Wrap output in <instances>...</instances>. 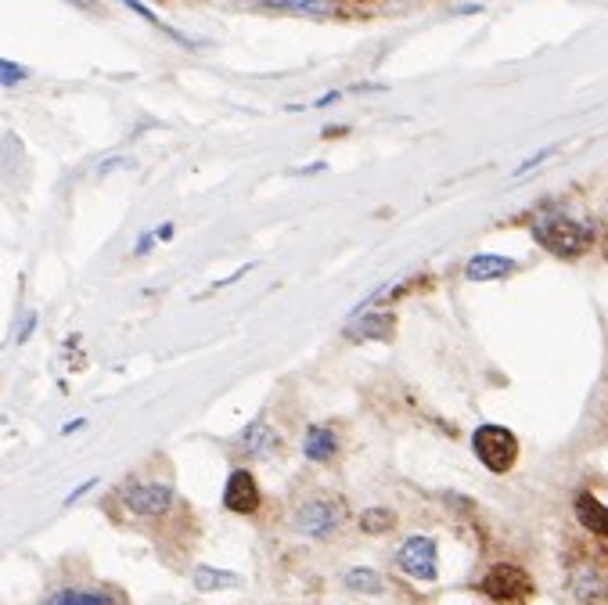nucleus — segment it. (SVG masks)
Here are the masks:
<instances>
[{"instance_id": "nucleus-20", "label": "nucleus", "mask_w": 608, "mask_h": 605, "mask_svg": "<svg viewBox=\"0 0 608 605\" xmlns=\"http://www.w3.org/2000/svg\"><path fill=\"white\" fill-rule=\"evenodd\" d=\"M33 328H36V310H26V314H22V325L15 328V343H18V346L29 343V335H33Z\"/></svg>"}, {"instance_id": "nucleus-22", "label": "nucleus", "mask_w": 608, "mask_h": 605, "mask_svg": "<svg viewBox=\"0 0 608 605\" xmlns=\"http://www.w3.org/2000/svg\"><path fill=\"white\" fill-rule=\"evenodd\" d=\"M94 487H98V479H87V483H80V487H76V490H69V494H65V508L76 505V501H80L83 494H90V490H94Z\"/></svg>"}, {"instance_id": "nucleus-5", "label": "nucleus", "mask_w": 608, "mask_h": 605, "mask_svg": "<svg viewBox=\"0 0 608 605\" xmlns=\"http://www.w3.org/2000/svg\"><path fill=\"white\" fill-rule=\"evenodd\" d=\"M472 454L479 458V465H483L486 472H493V476H508V472L519 465L522 443L508 425L486 422L472 433Z\"/></svg>"}, {"instance_id": "nucleus-27", "label": "nucleus", "mask_w": 608, "mask_h": 605, "mask_svg": "<svg viewBox=\"0 0 608 605\" xmlns=\"http://www.w3.org/2000/svg\"><path fill=\"white\" fill-rule=\"evenodd\" d=\"M65 4H76V8H94V0H65Z\"/></svg>"}, {"instance_id": "nucleus-3", "label": "nucleus", "mask_w": 608, "mask_h": 605, "mask_svg": "<svg viewBox=\"0 0 608 605\" xmlns=\"http://www.w3.org/2000/svg\"><path fill=\"white\" fill-rule=\"evenodd\" d=\"M565 595L573 605H608V559L576 551L565 562Z\"/></svg>"}, {"instance_id": "nucleus-2", "label": "nucleus", "mask_w": 608, "mask_h": 605, "mask_svg": "<svg viewBox=\"0 0 608 605\" xmlns=\"http://www.w3.org/2000/svg\"><path fill=\"white\" fill-rule=\"evenodd\" d=\"M533 238H537L540 249H547L558 260H580L598 245L594 224H583V220L565 217V213H540L533 220Z\"/></svg>"}, {"instance_id": "nucleus-24", "label": "nucleus", "mask_w": 608, "mask_h": 605, "mask_svg": "<svg viewBox=\"0 0 608 605\" xmlns=\"http://www.w3.org/2000/svg\"><path fill=\"white\" fill-rule=\"evenodd\" d=\"M152 235H155V242H170V238H173V224H159Z\"/></svg>"}, {"instance_id": "nucleus-17", "label": "nucleus", "mask_w": 608, "mask_h": 605, "mask_svg": "<svg viewBox=\"0 0 608 605\" xmlns=\"http://www.w3.org/2000/svg\"><path fill=\"white\" fill-rule=\"evenodd\" d=\"M260 8L306 15V19H331V15H339V4H335V0H260Z\"/></svg>"}, {"instance_id": "nucleus-16", "label": "nucleus", "mask_w": 608, "mask_h": 605, "mask_svg": "<svg viewBox=\"0 0 608 605\" xmlns=\"http://www.w3.org/2000/svg\"><path fill=\"white\" fill-rule=\"evenodd\" d=\"M191 584H195L198 595H213V591L242 587V577L231 573V569H216V566H206V562H198V566L191 569Z\"/></svg>"}, {"instance_id": "nucleus-7", "label": "nucleus", "mask_w": 608, "mask_h": 605, "mask_svg": "<svg viewBox=\"0 0 608 605\" xmlns=\"http://www.w3.org/2000/svg\"><path fill=\"white\" fill-rule=\"evenodd\" d=\"M396 569L403 577L418 584H436L439 580V541L432 533H411L396 548Z\"/></svg>"}, {"instance_id": "nucleus-6", "label": "nucleus", "mask_w": 608, "mask_h": 605, "mask_svg": "<svg viewBox=\"0 0 608 605\" xmlns=\"http://www.w3.org/2000/svg\"><path fill=\"white\" fill-rule=\"evenodd\" d=\"M119 505L126 508L130 519H141V523H159L173 512L177 505V490L162 479H148V483H126L119 487Z\"/></svg>"}, {"instance_id": "nucleus-21", "label": "nucleus", "mask_w": 608, "mask_h": 605, "mask_svg": "<svg viewBox=\"0 0 608 605\" xmlns=\"http://www.w3.org/2000/svg\"><path fill=\"white\" fill-rule=\"evenodd\" d=\"M551 155H555V148H544V152L529 155L526 163H522L519 170H515V177H522V173H529V170H533V166H540V163H544V159H551Z\"/></svg>"}, {"instance_id": "nucleus-14", "label": "nucleus", "mask_w": 608, "mask_h": 605, "mask_svg": "<svg viewBox=\"0 0 608 605\" xmlns=\"http://www.w3.org/2000/svg\"><path fill=\"white\" fill-rule=\"evenodd\" d=\"M519 271V263L511 260V256H501V253H475L472 260L465 263V281L472 285H486V281H504L511 274Z\"/></svg>"}, {"instance_id": "nucleus-12", "label": "nucleus", "mask_w": 608, "mask_h": 605, "mask_svg": "<svg viewBox=\"0 0 608 605\" xmlns=\"http://www.w3.org/2000/svg\"><path fill=\"white\" fill-rule=\"evenodd\" d=\"M44 605H126L123 591L116 587H54L51 595L44 598Z\"/></svg>"}, {"instance_id": "nucleus-4", "label": "nucleus", "mask_w": 608, "mask_h": 605, "mask_svg": "<svg viewBox=\"0 0 608 605\" xmlns=\"http://www.w3.org/2000/svg\"><path fill=\"white\" fill-rule=\"evenodd\" d=\"M479 595L493 605H529L537 598V580L519 562H493L479 577Z\"/></svg>"}, {"instance_id": "nucleus-26", "label": "nucleus", "mask_w": 608, "mask_h": 605, "mask_svg": "<svg viewBox=\"0 0 608 605\" xmlns=\"http://www.w3.org/2000/svg\"><path fill=\"white\" fill-rule=\"evenodd\" d=\"M339 98H342L339 91H328V94H324L321 101H317V109H324V105H331V101H339Z\"/></svg>"}, {"instance_id": "nucleus-10", "label": "nucleus", "mask_w": 608, "mask_h": 605, "mask_svg": "<svg viewBox=\"0 0 608 605\" xmlns=\"http://www.w3.org/2000/svg\"><path fill=\"white\" fill-rule=\"evenodd\" d=\"M346 339L353 343H393L396 335V314L393 310H360L346 321Z\"/></svg>"}, {"instance_id": "nucleus-9", "label": "nucleus", "mask_w": 608, "mask_h": 605, "mask_svg": "<svg viewBox=\"0 0 608 605\" xmlns=\"http://www.w3.org/2000/svg\"><path fill=\"white\" fill-rule=\"evenodd\" d=\"M238 451H242L249 461H274V458H281V451H285V440H281L278 429L260 415V418H252L242 433H238Z\"/></svg>"}, {"instance_id": "nucleus-18", "label": "nucleus", "mask_w": 608, "mask_h": 605, "mask_svg": "<svg viewBox=\"0 0 608 605\" xmlns=\"http://www.w3.org/2000/svg\"><path fill=\"white\" fill-rule=\"evenodd\" d=\"M396 523H400V515H396L389 505H371L357 515L360 533H367V537H385V533L396 530Z\"/></svg>"}, {"instance_id": "nucleus-1", "label": "nucleus", "mask_w": 608, "mask_h": 605, "mask_svg": "<svg viewBox=\"0 0 608 605\" xmlns=\"http://www.w3.org/2000/svg\"><path fill=\"white\" fill-rule=\"evenodd\" d=\"M349 523V508L342 497L335 494H310L303 497L292 515H288V526L296 537L303 541H313V544H328L331 537H339Z\"/></svg>"}, {"instance_id": "nucleus-15", "label": "nucleus", "mask_w": 608, "mask_h": 605, "mask_svg": "<svg viewBox=\"0 0 608 605\" xmlns=\"http://www.w3.org/2000/svg\"><path fill=\"white\" fill-rule=\"evenodd\" d=\"M342 587L353 591V595H364V598H382L389 591L385 577L378 573L375 566H349L342 569Z\"/></svg>"}, {"instance_id": "nucleus-8", "label": "nucleus", "mask_w": 608, "mask_h": 605, "mask_svg": "<svg viewBox=\"0 0 608 605\" xmlns=\"http://www.w3.org/2000/svg\"><path fill=\"white\" fill-rule=\"evenodd\" d=\"M224 508L231 515H242V519H252V515H260L263 508V487L260 479H256V472L252 469H231V476H227L224 483Z\"/></svg>"}, {"instance_id": "nucleus-11", "label": "nucleus", "mask_w": 608, "mask_h": 605, "mask_svg": "<svg viewBox=\"0 0 608 605\" xmlns=\"http://www.w3.org/2000/svg\"><path fill=\"white\" fill-rule=\"evenodd\" d=\"M573 515H576V523H580V530L587 533V537H594V541H608V501L598 494V490H591V487L576 490Z\"/></svg>"}, {"instance_id": "nucleus-25", "label": "nucleus", "mask_w": 608, "mask_h": 605, "mask_svg": "<svg viewBox=\"0 0 608 605\" xmlns=\"http://www.w3.org/2000/svg\"><path fill=\"white\" fill-rule=\"evenodd\" d=\"M83 425H87V418H69V422L62 425V436L76 433V429H83Z\"/></svg>"}, {"instance_id": "nucleus-28", "label": "nucleus", "mask_w": 608, "mask_h": 605, "mask_svg": "<svg viewBox=\"0 0 608 605\" xmlns=\"http://www.w3.org/2000/svg\"><path fill=\"white\" fill-rule=\"evenodd\" d=\"M400 4H411V0H400Z\"/></svg>"}, {"instance_id": "nucleus-19", "label": "nucleus", "mask_w": 608, "mask_h": 605, "mask_svg": "<svg viewBox=\"0 0 608 605\" xmlns=\"http://www.w3.org/2000/svg\"><path fill=\"white\" fill-rule=\"evenodd\" d=\"M26 69L18 62H8V58H0V87H18V83L26 80Z\"/></svg>"}, {"instance_id": "nucleus-13", "label": "nucleus", "mask_w": 608, "mask_h": 605, "mask_svg": "<svg viewBox=\"0 0 608 605\" xmlns=\"http://www.w3.org/2000/svg\"><path fill=\"white\" fill-rule=\"evenodd\" d=\"M339 451H342V440H339V433H335V425L317 422L306 429V436H303L306 461H313V465H331V461L339 458Z\"/></svg>"}, {"instance_id": "nucleus-23", "label": "nucleus", "mask_w": 608, "mask_h": 605, "mask_svg": "<svg viewBox=\"0 0 608 605\" xmlns=\"http://www.w3.org/2000/svg\"><path fill=\"white\" fill-rule=\"evenodd\" d=\"M152 245H155V235H152V231H144V235L137 238L134 253H137V256H148V253H152Z\"/></svg>"}]
</instances>
